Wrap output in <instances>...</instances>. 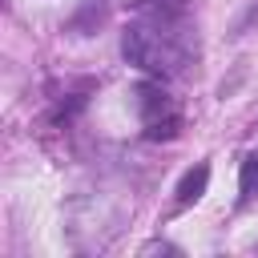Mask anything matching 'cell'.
<instances>
[{"label":"cell","mask_w":258,"mask_h":258,"mask_svg":"<svg viewBox=\"0 0 258 258\" xmlns=\"http://www.w3.org/2000/svg\"><path fill=\"white\" fill-rule=\"evenodd\" d=\"M189 24L185 20H137V24H125L121 32V56L149 73V77H177L189 60Z\"/></svg>","instance_id":"obj_1"},{"label":"cell","mask_w":258,"mask_h":258,"mask_svg":"<svg viewBox=\"0 0 258 258\" xmlns=\"http://www.w3.org/2000/svg\"><path fill=\"white\" fill-rule=\"evenodd\" d=\"M129 97H133V109H137L145 121H157V117L169 113V97H165L161 81H141V85H133Z\"/></svg>","instance_id":"obj_2"},{"label":"cell","mask_w":258,"mask_h":258,"mask_svg":"<svg viewBox=\"0 0 258 258\" xmlns=\"http://www.w3.org/2000/svg\"><path fill=\"white\" fill-rule=\"evenodd\" d=\"M109 16V0H81V8L69 16V32L77 36H93Z\"/></svg>","instance_id":"obj_3"},{"label":"cell","mask_w":258,"mask_h":258,"mask_svg":"<svg viewBox=\"0 0 258 258\" xmlns=\"http://www.w3.org/2000/svg\"><path fill=\"white\" fill-rule=\"evenodd\" d=\"M206 185H210V165H206V161H198L194 169H185V177H181V181H177V189H173V194H177V198H173V202H177V210L194 206V202L206 194Z\"/></svg>","instance_id":"obj_4"},{"label":"cell","mask_w":258,"mask_h":258,"mask_svg":"<svg viewBox=\"0 0 258 258\" xmlns=\"http://www.w3.org/2000/svg\"><path fill=\"white\" fill-rule=\"evenodd\" d=\"M129 4L153 20H185V0H129Z\"/></svg>","instance_id":"obj_5"},{"label":"cell","mask_w":258,"mask_h":258,"mask_svg":"<svg viewBox=\"0 0 258 258\" xmlns=\"http://www.w3.org/2000/svg\"><path fill=\"white\" fill-rule=\"evenodd\" d=\"M145 125H149V129H145V137H149V141H169V137H177V129H181V121H177V117H169V113H165V117H157V121H145Z\"/></svg>","instance_id":"obj_6"},{"label":"cell","mask_w":258,"mask_h":258,"mask_svg":"<svg viewBox=\"0 0 258 258\" xmlns=\"http://www.w3.org/2000/svg\"><path fill=\"white\" fill-rule=\"evenodd\" d=\"M238 185H242V198H258V153H250V157L242 161Z\"/></svg>","instance_id":"obj_7"},{"label":"cell","mask_w":258,"mask_h":258,"mask_svg":"<svg viewBox=\"0 0 258 258\" xmlns=\"http://www.w3.org/2000/svg\"><path fill=\"white\" fill-rule=\"evenodd\" d=\"M254 24H258V0H254V4H250V8H246V16H242V20H238V28H234V32H238V36H242V32H250V28H254Z\"/></svg>","instance_id":"obj_8"},{"label":"cell","mask_w":258,"mask_h":258,"mask_svg":"<svg viewBox=\"0 0 258 258\" xmlns=\"http://www.w3.org/2000/svg\"><path fill=\"white\" fill-rule=\"evenodd\" d=\"M141 254H177V246H169V242H145Z\"/></svg>","instance_id":"obj_9"}]
</instances>
